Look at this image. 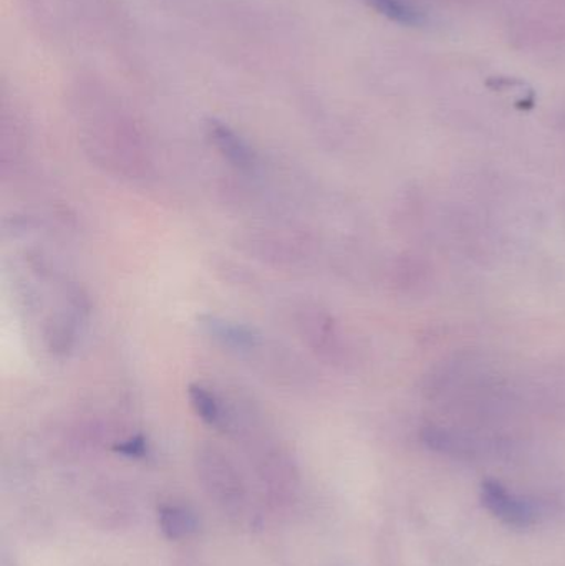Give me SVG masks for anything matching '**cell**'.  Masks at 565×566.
I'll return each mask as SVG.
<instances>
[{"label":"cell","mask_w":565,"mask_h":566,"mask_svg":"<svg viewBox=\"0 0 565 566\" xmlns=\"http://www.w3.org/2000/svg\"><path fill=\"white\" fill-rule=\"evenodd\" d=\"M484 507L511 527L524 528L533 524L536 514L523 499L510 494L500 482L484 481L481 488Z\"/></svg>","instance_id":"cell-1"},{"label":"cell","mask_w":565,"mask_h":566,"mask_svg":"<svg viewBox=\"0 0 565 566\" xmlns=\"http://www.w3.org/2000/svg\"><path fill=\"white\" fill-rule=\"evenodd\" d=\"M199 468H201V478L205 479L212 494L222 495L226 501H229L232 495H242L241 481L234 468L218 449H202L199 454Z\"/></svg>","instance_id":"cell-2"},{"label":"cell","mask_w":565,"mask_h":566,"mask_svg":"<svg viewBox=\"0 0 565 566\" xmlns=\"http://www.w3.org/2000/svg\"><path fill=\"white\" fill-rule=\"evenodd\" d=\"M209 142L218 149L219 155L242 171H251L255 166V155L251 146L226 123L219 119H209L206 125Z\"/></svg>","instance_id":"cell-3"},{"label":"cell","mask_w":565,"mask_h":566,"mask_svg":"<svg viewBox=\"0 0 565 566\" xmlns=\"http://www.w3.org/2000/svg\"><path fill=\"white\" fill-rule=\"evenodd\" d=\"M299 328H301L302 338L321 355H332V352L337 348V332H335L334 322L324 310L304 306L299 316Z\"/></svg>","instance_id":"cell-4"},{"label":"cell","mask_w":565,"mask_h":566,"mask_svg":"<svg viewBox=\"0 0 565 566\" xmlns=\"http://www.w3.org/2000/svg\"><path fill=\"white\" fill-rule=\"evenodd\" d=\"M188 396L196 415L206 424L218 426V428L228 426L229 411L211 389L201 385H191L189 386Z\"/></svg>","instance_id":"cell-5"},{"label":"cell","mask_w":565,"mask_h":566,"mask_svg":"<svg viewBox=\"0 0 565 566\" xmlns=\"http://www.w3.org/2000/svg\"><path fill=\"white\" fill-rule=\"evenodd\" d=\"M159 525H161V531L165 532L166 537L171 538V541L188 537L196 528L195 517L181 507L163 509L159 512Z\"/></svg>","instance_id":"cell-6"},{"label":"cell","mask_w":565,"mask_h":566,"mask_svg":"<svg viewBox=\"0 0 565 566\" xmlns=\"http://www.w3.org/2000/svg\"><path fill=\"white\" fill-rule=\"evenodd\" d=\"M372 9L400 25H418L421 13L407 0H365Z\"/></svg>","instance_id":"cell-7"},{"label":"cell","mask_w":565,"mask_h":566,"mask_svg":"<svg viewBox=\"0 0 565 566\" xmlns=\"http://www.w3.org/2000/svg\"><path fill=\"white\" fill-rule=\"evenodd\" d=\"M145 441L142 438L129 439L125 444L119 446V451L129 455H142L145 452Z\"/></svg>","instance_id":"cell-8"}]
</instances>
